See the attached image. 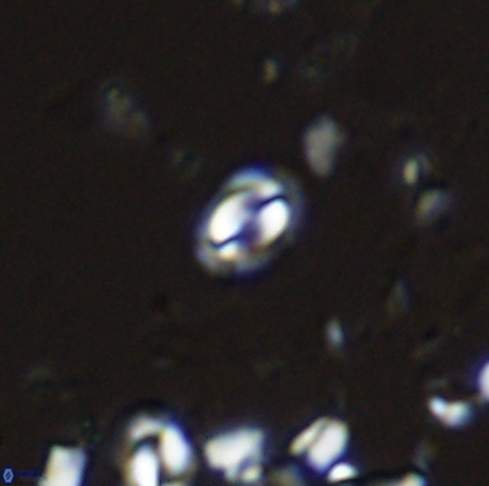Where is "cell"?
Masks as SVG:
<instances>
[{
	"mask_svg": "<svg viewBox=\"0 0 489 486\" xmlns=\"http://www.w3.org/2000/svg\"><path fill=\"white\" fill-rule=\"evenodd\" d=\"M263 434L257 430H238L208 441L205 456L211 467L224 470L228 478L237 475L240 466L260 451Z\"/></svg>",
	"mask_w": 489,
	"mask_h": 486,
	"instance_id": "obj_1",
	"label": "cell"
},
{
	"mask_svg": "<svg viewBox=\"0 0 489 486\" xmlns=\"http://www.w3.org/2000/svg\"><path fill=\"white\" fill-rule=\"evenodd\" d=\"M231 187L240 190L217 205L207 224V235L213 244L231 243L246 227L251 215L249 195L242 192L241 187Z\"/></svg>",
	"mask_w": 489,
	"mask_h": 486,
	"instance_id": "obj_2",
	"label": "cell"
},
{
	"mask_svg": "<svg viewBox=\"0 0 489 486\" xmlns=\"http://www.w3.org/2000/svg\"><path fill=\"white\" fill-rule=\"evenodd\" d=\"M84 453L76 447L55 446L47 462L42 486H79L84 472Z\"/></svg>",
	"mask_w": 489,
	"mask_h": 486,
	"instance_id": "obj_3",
	"label": "cell"
},
{
	"mask_svg": "<svg viewBox=\"0 0 489 486\" xmlns=\"http://www.w3.org/2000/svg\"><path fill=\"white\" fill-rule=\"evenodd\" d=\"M347 440L349 431L346 425L340 421L327 422L314 445L309 447V465L318 472L332 467L346 449Z\"/></svg>",
	"mask_w": 489,
	"mask_h": 486,
	"instance_id": "obj_4",
	"label": "cell"
},
{
	"mask_svg": "<svg viewBox=\"0 0 489 486\" xmlns=\"http://www.w3.org/2000/svg\"><path fill=\"white\" fill-rule=\"evenodd\" d=\"M338 134L334 125L323 120L307 135V156L312 169L318 174L329 171L333 165Z\"/></svg>",
	"mask_w": 489,
	"mask_h": 486,
	"instance_id": "obj_5",
	"label": "cell"
},
{
	"mask_svg": "<svg viewBox=\"0 0 489 486\" xmlns=\"http://www.w3.org/2000/svg\"><path fill=\"white\" fill-rule=\"evenodd\" d=\"M291 208L283 199H271L257 215L258 241L262 245H269L276 241L289 227Z\"/></svg>",
	"mask_w": 489,
	"mask_h": 486,
	"instance_id": "obj_6",
	"label": "cell"
},
{
	"mask_svg": "<svg viewBox=\"0 0 489 486\" xmlns=\"http://www.w3.org/2000/svg\"><path fill=\"white\" fill-rule=\"evenodd\" d=\"M160 454L166 469L171 475H180L191 463V447L178 427L169 425L162 430Z\"/></svg>",
	"mask_w": 489,
	"mask_h": 486,
	"instance_id": "obj_7",
	"label": "cell"
},
{
	"mask_svg": "<svg viewBox=\"0 0 489 486\" xmlns=\"http://www.w3.org/2000/svg\"><path fill=\"white\" fill-rule=\"evenodd\" d=\"M129 479L137 486L158 485V460L150 447L140 449L129 462Z\"/></svg>",
	"mask_w": 489,
	"mask_h": 486,
	"instance_id": "obj_8",
	"label": "cell"
},
{
	"mask_svg": "<svg viewBox=\"0 0 489 486\" xmlns=\"http://www.w3.org/2000/svg\"><path fill=\"white\" fill-rule=\"evenodd\" d=\"M430 409L433 411V414L439 417L444 424L448 425H460L468 421L470 415L469 405L465 402H445L439 398L430 401Z\"/></svg>",
	"mask_w": 489,
	"mask_h": 486,
	"instance_id": "obj_9",
	"label": "cell"
},
{
	"mask_svg": "<svg viewBox=\"0 0 489 486\" xmlns=\"http://www.w3.org/2000/svg\"><path fill=\"white\" fill-rule=\"evenodd\" d=\"M325 424H327V421H325L324 418L312 422V424L308 427V429H305L304 431H302V433L292 441L291 451H292L294 454H300V453H304L305 450H308V449L314 445V441L316 440V437H318L320 433L323 431Z\"/></svg>",
	"mask_w": 489,
	"mask_h": 486,
	"instance_id": "obj_10",
	"label": "cell"
},
{
	"mask_svg": "<svg viewBox=\"0 0 489 486\" xmlns=\"http://www.w3.org/2000/svg\"><path fill=\"white\" fill-rule=\"evenodd\" d=\"M162 430H163V427L158 421L148 418V417H141L133 422L131 429H129V437H131L134 441H138V440H142L148 436L157 434L158 431H162Z\"/></svg>",
	"mask_w": 489,
	"mask_h": 486,
	"instance_id": "obj_11",
	"label": "cell"
},
{
	"mask_svg": "<svg viewBox=\"0 0 489 486\" xmlns=\"http://www.w3.org/2000/svg\"><path fill=\"white\" fill-rule=\"evenodd\" d=\"M357 470L347 465V463H338L334 465L332 469H329L328 472V479L332 482H343V480H349L356 478Z\"/></svg>",
	"mask_w": 489,
	"mask_h": 486,
	"instance_id": "obj_12",
	"label": "cell"
},
{
	"mask_svg": "<svg viewBox=\"0 0 489 486\" xmlns=\"http://www.w3.org/2000/svg\"><path fill=\"white\" fill-rule=\"evenodd\" d=\"M260 476H262V469H260V466H257V465L249 466L242 472L244 482H249V483H253V482L258 480V479H260Z\"/></svg>",
	"mask_w": 489,
	"mask_h": 486,
	"instance_id": "obj_13",
	"label": "cell"
},
{
	"mask_svg": "<svg viewBox=\"0 0 489 486\" xmlns=\"http://www.w3.org/2000/svg\"><path fill=\"white\" fill-rule=\"evenodd\" d=\"M416 178H419V166H416L415 161H410L404 169V179L407 183H414Z\"/></svg>",
	"mask_w": 489,
	"mask_h": 486,
	"instance_id": "obj_14",
	"label": "cell"
},
{
	"mask_svg": "<svg viewBox=\"0 0 489 486\" xmlns=\"http://www.w3.org/2000/svg\"><path fill=\"white\" fill-rule=\"evenodd\" d=\"M437 200L439 198H436V194H428L421 202V212L427 214L430 211H433V208H436Z\"/></svg>",
	"mask_w": 489,
	"mask_h": 486,
	"instance_id": "obj_15",
	"label": "cell"
},
{
	"mask_svg": "<svg viewBox=\"0 0 489 486\" xmlns=\"http://www.w3.org/2000/svg\"><path fill=\"white\" fill-rule=\"evenodd\" d=\"M488 375H489V366L485 364L483 367V371L481 373V377H479V388H481V392H482V396L485 398V400H488V392H489V379H488Z\"/></svg>",
	"mask_w": 489,
	"mask_h": 486,
	"instance_id": "obj_16",
	"label": "cell"
},
{
	"mask_svg": "<svg viewBox=\"0 0 489 486\" xmlns=\"http://www.w3.org/2000/svg\"><path fill=\"white\" fill-rule=\"evenodd\" d=\"M328 337H329V340H332V343L334 344H340L341 340H343V333H341V328L338 324H332L328 328Z\"/></svg>",
	"mask_w": 489,
	"mask_h": 486,
	"instance_id": "obj_17",
	"label": "cell"
},
{
	"mask_svg": "<svg viewBox=\"0 0 489 486\" xmlns=\"http://www.w3.org/2000/svg\"><path fill=\"white\" fill-rule=\"evenodd\" d=\"M296 475L292 472V470H285L279 475V483L282 485H298L299 480H295Z\"/></svg>",
	"mask_w": 489,
	"mask_h": 486,
	"instance_id": "obj_18",
	"label": "cell"
},
{
	"mask_svg": "<svg viewBox=\"0 0 489 486\" xmlns=\"http://www.w3.org/2000/svg\"><path fill=\"white\" fill-rule=\"evenodd\" d=\"M424 480L420 478V476H416V475H410L407 476L404 480L401 482V485H408V486H419V485H423Z\"/></svg>",
	"mask_w": 489,
	"mask_h": 486,
	"instance_id": "obj_19",
	"label": "cell"
}]
</instances>
